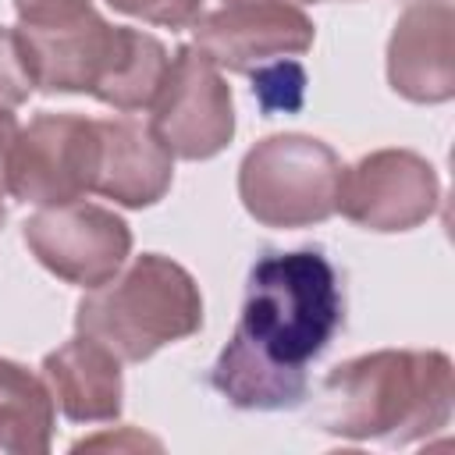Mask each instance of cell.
<instances>
[{"label":"cell","instance_id":"obj_1","mask_svg":"<svg viewBox=\"0 0 455 455\" xmlns=\"http://www.w3.org/2000/svg\"><path fill=\"white\" fill-rule=\"evenodd\" d=\"M345 316L338 270L320 249L267 252L252 263L242 316L210 384L249 412L295 409L309 395L306 366L323 355Z\"/></svg>","mask_w":455,"mask_h":455},{"label":"cell","instance_id":"obj_2","mask_svg":"<svg viewBox=\"0 0 455 455\" xmlns=\"http://www.w3.org/2000/svg\"><path fill=\"white\" fill-rule=\"evenodd\" d=\"M455 402L451 359L437 348H380L338 363L320 384V430L387 448L416 444L448 427Z\"/></svg>","mask_w":455,"mask_h":455},{"label":"cell","instance_id":"obj_3","mask_svg":"<svg viewBox=\"0 0 455 455\" xmlns=\"http://www.w3.org/2000/svg\"><path fill=\"white\" fill-rule=\"evenodd\" d=\"M203 327L196 277L160 252L135 256L75 306V331L110 348L121 363H142Z\"/></svg>","mask_w":455,"mask_h":455},{"label":"cell","instance_id":"obj_4","mask_svg":"<svg viewBox=\"0 0 455 455\" xmlns=\"http://www.w3.org/2000/svg\"><path fill=\"white\" fill-rule=\"evenodd\" d=\"M345 164L341 156L299 132L259 139L238 164V199L263 228H313L338 213Z\"/></svg>","mask_w":455,"mask_h":455},{"label":"cell","instance_id":"obj_5","mask_svg":"<svg viewBox=\"0 0 455 455\" xmlns=\"http://www.w3.org/2000/svg\"><path fill=\"white\" fill-rule=\"evenodd\" d=\"M100 156V124L82 114H36L18 128L7 192L21 203L60 206L92 192Z\"/></svg>","mask_w":455,"mask_h":455},{"label":"cell","instance_id":"obj_6","mask_svg":"<svg viewBox=\"0 0 455 455\" xmlns=\"http://www.w3.org/2000/svg\"><path fill=\"white\" fill-rule=\"evenodd\" d=\"M149 132L181 160H210L235 135V100L220 68L196 46H178L153 100Z\"/></svg>","mask_w":455,"mask_h":455},{"label":"cell","instance_id":"obj_7","mask_svg":"<svg viewBox=\"0 0 455 455\" xmlns=\"http://www.w3.org/2000/svg\"><path fill=\"white\" fill-rule=\"evenodd\" d=\"M21 235L28 252L50 274L78 288L110 281L132 252V228L124 217L85 199L39 206V213L25 220Z\"/></svg>","mask_w":455,"mask_h":455},{"label":"cell","instance_id":"obj_8","mask_svg":"<svg viewBox=\"0 0 455 455\" xmlns=\"http://www.w3.org/2000/svg\"><path fill=\"white\" fill-rule=\"evenodd\" d=\"M441 206V178L434 164L412 149H373L345 167L338 210L377 235L412 231Z\"/></svg>","mask_w":455,"mask_h":455},{"label":"cell","instance_id":"obj_9","mask_svg":"<svg viewBox=\"0 0 455 455\" xmlns=\"http://www.w3.org/2000/svg\"><path fill=\"white\" fill-rule=\"evenodd\" d=\"M316 39L313 21L295 4L249 0L199 14L192 21V46L220 71L252 75L274 60L302 57Z\"/></svg>","mask_w":455,"mask_h":455},{"label":"cell","instance_id":"obj_10","mask_svg":"<svg viewBox=\"0 0 455 455\" xmlns=\"http://www.w3.org/2000/svg\"><path fill=\"white\" fill-rule=\"evenodd\" d=\"M21 57L39 92H96L117 43V25H110L96 7L50 18L18 21Z\"/></svg>","mask_w":455,"mask_h":455},{"label":"cell","instance_id":"obj_11","mask_svg":"<svg viewBox=\"0 0 455 455\" xmlns=\"http://www.w3.org/2000/svg\"><path fill=\"white\" fill-rule=\"evenodd\" d=\"M387 82L409 103H448L455 96V7L451 0H412L387 39Z\"/></svg>","mask_w":455,"mask_h":455},{"label":"cell","instance_id":"obj_12","mask_svg":"<svg viewBox=\"0 0 455 455\" xmlns=\"http://www.w3.org/2000/svg\"><path fill=\"white\" fill-rule=\"evenodd\" d=\"M100 124V156L92 192L117 206L142 210L167 196L174 181V156L167 146L132 117H110Z\"/></svg>","mask_w":455,"mask_h":455},{"label":"cell","instance_id":"obj_13","mask_svg":"<svg viewBox=\"0 0 455 455\" xmlns=\"http://www.w3.org/2000/svg\"><path fill=\"white\" fill-rule=\"evenodd\" d=\"M43 380L71 423H114L121 416V359L85 334H75L43 359Z\"/></svg>","mask_w":455,"mask_h":455},{"label":"cell","instance_id":"obj_14","mask_svg":"<svg viewBox=\"0 0 455 455\" xmlns=\"http://www.w3.org/2000/svg\"><path fill=\"white\" fill-rule=\"evenodd\" d=\"M167 68H171V53L156 36H149L142 28L117 25L114 57H110L92 96L121 114L149 110L164 85Z\"/></svg>","mask_w":455,"mask_h":455},{"label":"cell","instance_id":"obj_15","mask_svg":"<svg viewBox=\"0 0 455 455\" xmlns=\"http://www.w3.org/2000/svg\"><path fill=\"white\" fill-rule=\"evenodd\" d=\"M53 395L43 377L0 359V451L46 455L53 441Z\"/></svg>","mask_w":455,"mask_h":455},{"label":"cell","instance_id":"obj_16","mask_svg":"<svg viewBox=\"0 0 455 455\" xmlns=\"http://www.w3.org/2000/svg\"><path fill=\"white\" fill-rule=\"evenodd\" d=\"M302 92H306V71H302V64L295 57L274 60V64L252 71V96L259 100V107L267 114L299 110L302 107Z\"/></svg>","mask_w":455,"mask_h":455},{"label":"cell","instance_id":"obj_17","mask_svg":"<svg viewBox=\"0 0 455 455\" xmlns=\"http://www.w3.org/2000/svg\"><path fill=\"white\" fill-rule=\"evenodd\" d=\"M32 92V78L21 57V43L14 28L0 25V110H18Z\"/></svg>","mask_w":455,"mask_h":455},{"label":"cell","instance_id":"obj_18","mask_svg":"<svg viewBox=\"0 0 455 455\" xmlns=\"http://www.w3.org/2000/svg\"><path fill=\"white\" fill-rule=\"evenodd\" d=\"M128 18H142L164 28H188L203 14V0H107Z\"/></svg>","mask_w":455,"mask_h":455},{"label":"cell","instance_id":"obj_19","mask_svg":"<svg viewBox=\"0 0 455 455\" xmlns=\"http://www.w3.org/2000/svg\"><path fill=\"white\" fill-rule=\"evenodd\" d=\"M92 7V0H14L18 21H50Z\"/></svg>","mask_w":455,"mask_h":455},{"label":"cell","instance_id":"obj_20","mask_svg":"<svg viewBox=\"0 0 455 455\" xmlns=\"http://www.w3.org/2000/svg\"><path fill=\"white\" fill-rule=\"evenodd\" d=\"M14 139H18V121L11 110H0V199L7 196V167H11Z\"/></svg>","mask_w":455,"mask_h":455},{"label":"cell","instance_id":"obj_21","mask_svg":"<svg viewBox=\"0 0 455 455\" xmlns=\"http://www.w3.org/2000/svg\"><path fill=\"white\" fill-rule=\"evenodd\" d=\"M228 4H249V0H228ZM277 4H295L299 7V4H309V0H277Z\"/></svg>","mask_w":455,"mask_h":455},{"label":"cell","instance_id":"obj_22","mask_svg":"<svg viewBox=\"0 0 455 455\" xmlns=\"http://www.w3.org/2000/svg\"><path fill=\"white\" fill-rule=\"evenodd\" d=\"M4 220H7V210H4V199H0V228H4Z\"/></svg>","mask_w":455,"mask_h":455}]
</instances>
